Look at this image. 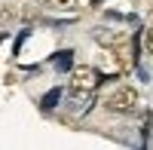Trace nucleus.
I'll return each mask as SVG.
<instances>
[{
    "mask_svg": "<svg viewBox=\"0 0 153 150\" xmlns=\"http://www.w3.org/2000/svg\"><path fill=\"white\" fill-rule=\"evenodd\" d=\"M98 86H101V74L95 68L80 65V68L71 71V83H68L71 95H76V98H92V92L98 89Z\"/></svg>",
    "mask_w": 153,
    "mask_h": 150,
    "instance_id": "f257e3e1",
    "label": "nucleus"
},
{
    "mask_svg": "<svg viewBox=\"0 0 153 150\" xmlns=\"http://www.w3.org/2000/svg\"><path fill=\"white\" fill-rule=\"evenodd\" d=\"M104 107L110 114H132V110H138V92L132 86H117V89L104 98Z\"/></svg>",
    "mask_w": 153,
    "mask_h": 150,
    "instance_id": "f03ea898",
    "label": "nucleus"
},
{
    "mask_svg": "<svg viewBox=\"0 0 153 150\" xmlns=\"http://www.w3.org/2000/svg\"><path fill=\"white\" fill-rule=\"evenodd\" d=\"M132 52H135V49H132V43H129V40H120L117 46H113V52H110V55H113V65H117V71H120V74H126V71L135 65Z\"/></svg>",
    "mask_w": 153,
    "mask_h": 150,
    "instance_id": "7ed1b4c3",
    "label": "nucleus"
},
{
    "mask_svg": "<svg viewBox=\"0 0 153 150\" xmlns=\"http://www.w3.org/2000/svg\"><path fill=\"white\" fill-rule=\"evenodd\" d=\"M22 19V6L19 3H0V28L3 25H16Z\"/></svg>",
    "mask_w": 153,
    "mask_h": 150,
    "instance_id": "20e7f679",
    "label": "nucleus"
},
{
    "mask_svg": "<svg viewBox=\"0 0 153 150\" xmlns=\"http://www.w3.org/2000/svg\"><path fill=\"white\" fill-rule=\"evenodd\" d=\"M58 101H61V89L55 86V89H49V92L43 95V101H40V107H43V110H52V107H55Z\"/></svg>",
    "mask_w": 153,
    "mask_h": 150,
    "instance_id": "39448f33",
    "label": "nucleus"
},
{
    "mask_svg": "<svg viewBox=\"0 0 153 150\" xmlns=\"http://www.w3.org/2000/svg\"><path fill=\"white\" fill-rule=\"evenodd\" d=\"M71 55H74L71 49H65V52H58V55H55V68H58V71H65V68H71Z\"/></svg>",
    "mask_w": 153,
    "mask_h": 150,
    "instance_id": "423d86ee",
    "label": "nucleus"
},
{
    "mask_svg": "<svg viewBox=\"0 0 153 150\" xmlns=\"http://www.w3.org/2000/svg\"><path fill=\"white\" fill-rule=\"evenodd\" d=\"M144 49H147V52L153 55V22L147 25V31H144Z\"/></svg>",
    "mask_w": 153,
    "mask_h": 150,
    "instance_id": "0eeeda50",
    "label": "nucleus"
},
{
    "mask_svg": "<svg viewBox=\"0 0 153 150\" xmlns=\"http://www.w3.org/2000/svg\"><path fill=\"white\" fill-rule=\"evenodd\" d=\"M55 3H61V6H65V3H68V0H55Z\"/></svg>",
    "mask_w": 153,
    "mask_h": 150,
    "instance_id": "6e6552de",
    "label": "nucleus"
}]
</instances>
